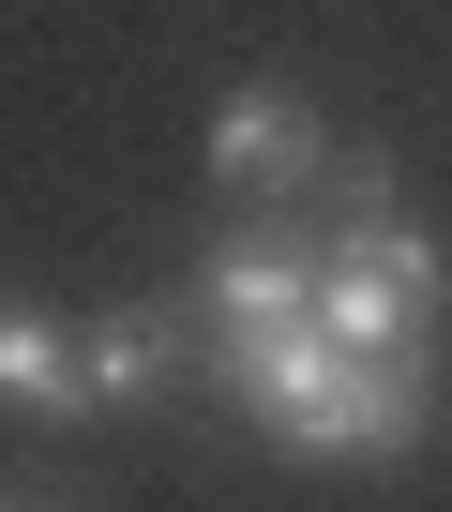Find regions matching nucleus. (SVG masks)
<instances>
[{
  "mask_svg": "<svg viewBox=\"0 0 452 512\" xmlns=\"http://www.w3.org/2000/svg\"><path fill=\"white\" fill-rule=\"evenodd\" d=\"M437 302H407L392 272H362V256H317V332L332 347H362V362H407V332H422Z\"/></svg>",
  "mask_w": 452,
  "mask_h": 512,
  "instance_id": "obj_5",
  "label": "nucleus"
},
{
  "mask_svg": "<svg viewBox=\"0 0 452 512\" xmlns=\"http://www.w3.org/2000/svg\"><path fill=\"white\" fill-rule=\"evenodd\" d=\"M166 362H181L166 302H121V317H91V332H76V422H121V407H151V392H166Z\"/></svg>",
  "mask_w": 452,
  "mask_h": 512,
  "instance_id": "obj_4",
  "label": "nucleus"
},
{
  "mask_svg": "<svg viewBox=\"0 0 452 512\" xmlns=\"http://www.w3.org/2000/svg\"><path fill=\"white\" fill-rule=\"evenodd\" d=\"M211 377L242 392V422H257L272 452H302V467H392V452L437 437V392H422L407 362L332 347L317 317H302V332H257V347H211Z\"/></svg>",
  "mask_w": 452,
  "mask_h": 512,
  "instance_id": "obj_1",
  "label": "nucleus"
},
{
  "mask_svg": "<svg viewBox=\"0 0 452 512\" xmlns=\"http://www.w3.org/2000/svg\"><path fill=\"white\" fill-rule=\"evenodd\" d=\"M317 256H362V272H392L407 302H452V256H437V226H407V211H377V226H347V241H317Z\"/></svg>",
  "mask_w": 452,
  "mask_h": 512,
  "instance_id": "obj_7",
  "label": "nucleus"
},
{
  "mask_svg": "<svg viewBox=\"0 0 452 512\" xmlns=\"http://www.w3.org/2000/svg\"><path fill=\"white\" fill-rule=\"evenodd\" d=\"M0 407H31V422H76V347H61L31 302H0Z\"/></svg>",
  "mask_w": 452,
  "mask_h": 512,
  "instance_id": "obj_6",
  "label": "nucleus"
},
{
  "mask_svg": "<svg viewBox=\"0 0 452 512\" xmlns=\"http://www.w3.org/2000/svg\"><path fill=\"white\" fill-rule=\"evenodd\" d=\"M196 302H211V347L302 332V317H317V226H302V211H242V196H226V226H211V272H196Z\"/></svg>",
  "mask_w": 452,
  "mask_h": 512,
  "instance_id": "obj_2",
  "label": "nucleus"
},
{
  "mask_svg": "<svg viewBox=\"0 0 452 512\" xmlns=\"http://www.w3.org/2000/svg\"><path fill=\"white\" fill-rule=\"evenodd\" d=\"M317 166H332V136H317V106L287 76H242V91L211 106V181L242 196V211H302Z\"/></svg>",
  "mask_w": 452,
  "mask_h": 512,
  "instance_id": "obj_3",
  "label": "nucleus"
}]
</instances>
